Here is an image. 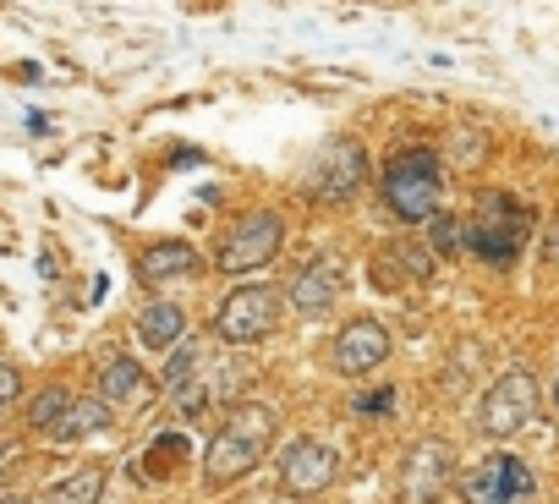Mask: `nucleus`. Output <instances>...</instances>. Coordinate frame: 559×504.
Returning a JSON list of instances; mask_svg holds the SVG:
<instances>
[{
	"instance_id": "f257e3e1",
	"label": "nucleus",
	"mask_w": 559,
	"mask_h": 504,
	"mask_svg": "<svg viewBox=\"0 0 559 504\" xmlns=\"http://www.w3.org/2000/svg\"><path fill=\"white\" fill-rule=\"evenodd\" d=\"M379 197L401 225H428L444 208V154L428 143L390 148L384 176H379Z\"/></svg>"
},
{
	"instance_id": "f03ea898",
	"label": "nucleus",
	"mask_w": 559,
	"mask_h": 504,
	"mask_svg": "<svg viewBox=\"0 0 559 504\" xmlns=\"http://www.w3.org/2000/svg\"><path fill=\"white\" fill-rule=\"evenodd\" d=\"M274 433H280V417H274L269 406H258V400H236V406L225 411V422H219L209 455H203V482H209V488H230V482H241L252 466H263Z\"/></svg>"
},
{
	"instance_id": "7ed1b4c3",
	"label": "nucleus",
	"mask_w": 559,
	"mask_h": 504,
	"mask_svg": "<svg viewBox=\"0 0 559 504\" xmlns=\"http://www.w3.org/2000/svg\"><path fill=\"white\" fill-rule=\"evenodd\" d=\"M532 203L510 197V192H483L472 219H466V252L472 259H483L488 269H510L521 259V247L532 241Z\"/></svg>"
},
{
	"instance_id": "20e7f679",
	"label": "nucleus",
	"mask_w": 559,
	"mask_h": 504,
	"mask_svg": "<svg viewBox=\"0 0 559 504\" xmlns=\"http://www.w3.org/2000/svg\"><path fill=\"white\" fill-rule=\"evenodd\" d=\"M537 406H543L537 379H532L526 368H504V373L483 389V400H477V433L504 444V439H515V433H526V428L537 422Z\"/></svg>"
},
{
	"instance_id": "39448f33",
	"label": "nucleus",
	"mask_w": 559,
	"mask_h": 504,
	"mask_svg": "<svg viewBox=\"0 0 559 504\" xmlns=\"http://www.w3.org/2000/svg\"><path fill=\"white\" fill-rule=\"evenodd\" d=\"M455 493H461V504H532L537 499V471L521 455L493 449V455H483L477 466H466L455 477Z\"/></svg>"
},
{
	"instance_id": "423d86ee",
	"label": "nucleus",
	"mask_w": 559,
	"mask_h": 504,
	"mask_svg": "<svg viewBox=\"0 0 559 504\" xmlns=\"http://www.w3.org/2000/svg\"><path fill=\"white\" fill-rule=\"evenodd\" d=\"M280 247H286V219H280L274 208H252L225 230L214 264H219V275H252L269 259H280Z\"/></svg>"
},
{
	"instance_id": "0eeeda50",
	"label": "nucleus",
	"mask_w": 559,
	"mask_h": 504,
	"mask_svg": "<svg viewBox=\"0 0 559 504\" xmlns=\"http://www.w3.org/2000/svg\"><path fill=\"white\" fill-rule=\"evenodd\" d=\"M274 329H280V291L274 286H258V280L236 286L219 302V313H214V340L219 346H258Z\"/></svg>"
},
{
	"instance_id": "6e6552de",
	"label": "nucleus",
	"mask_w": 559,
	"mask_h": 504,
	"mask_svg": "<svg viewBox=\"0 0 559 504\" xmlns=\"http://www.w3.org/2000/svg\"><path fill=\"white\" fill-rule=\"evenodd\" d=\"M362 181H368V148L357 137H330L313 154V165L302 176V192L319 197V203H352L362 192Z\"/></svg>"
},
{
	"instance_id": "1a4fd4ad",
	"label": "nucleus",
	"mask_w": 559,
	"mask_h": 504,
	"mask_svg": "<svg viewBox=\"0 0 559 504\" xmlns=\"http://www.w3.org/2000/svg\"><path fill=\"white\" fill-rule=\"evenodd\" d=\"M455 444L450 439H417L395 471V488H401V504H439L450 488H455Z\"/></svg>"
},
{
	"instance_id": "9d476101",
	"label": "nucleus",
	"mask_w": 559,
	"mask_h": 504,
	"mask_svg": "<svg viewBox=\"0 0 559 504\" xmlns=\"http://www.w3.org/2000/svg\"><path fill=\"white\" fill-rule=\"evenodd\" d=\"M341 482V455L319 439H297L280 449V493L292 499H319Z\"/></svg>"
},
{
	"instance_id": "9b49d317",
	"label": "nucleus",
	"mask_w": 559,
	"mask_h": 504,
	"mask_svg": "<svg viewBox=\"0 0 559 504\" xmlns=\"http://www.w3.org/2000/svg\"><path fill=\"white\" fill-rule=\"evenodd\" d=\"M390 346H395V340H390V329H384L379 319H352V324H341L335 340H330V368H335L341 379H362V373L384 368Z\"/></svg>"
},
{
	"instance_id": "f8f14e48",
	"label": "nucleus",
	"mask_w": 559,
	"mask_h": 504,
	"mask_svg": "<svg viewBox=\"0 0 559 504\" xmlns=\"http://www.w3.org/2000/svg\"><path fill=\"white\" fill-rule=\"evenodd\" d=\"M346 264L341 259H313V264H302L297 275H292V286H286V302H292V313H302V319H330L335 308H341V297H346Z\"/></svg>"
},
{
	"instance_id": "ddd939ff",
	"label": "nucleus",
	"mask_w": 559,
	"mask_h": 504,
	"mask_svg": "<svg viewBox=\"0 0 559 504\" xmlns=\"http://www.w3.org/2000/svg\"><path fill=\"white\" fill-rule=\"evenodd\" d=\"M439 269L433 247L428 241H412V236H395L373 252V280L379 286H423L428 275Z\"/></svg>"
},
{
	"instance_id": "4468645a",
	"label": "nucleus",
	"mask_w": 559,
	"mask_h": 504,
	"mask_svg": "<svg viewBox=\"0 0 559 504\" xmlns=\"http://www.w3.org/2000/svg\"><path fill=\"white\" fill-rule=\"evenodd\" d=\"M110 411H138V406H148V395H154V384H148V368L132 357V351H121V357H110L105 368H99V389H94Z\"/></svg>"
},
{
	"instance_id": "2eb2a0df",
	"label": "nucleus",
	"mask_w": 559,
	"mask_h": 504,
	"mask_svg": "<svg viewBox=\"0 0 559 504\" xmlns=\"http://www.w3.org/2000/svg\"><path fill=\"white\" fill-rule=\"evenodd\" d=\"M192 269H198V252L187 241H154V247L138 252V280L143 286H170V280H181Z\"/></svg>"
},
{
	"instance_id": "dca6fc26",
	"label": "nucleus",
	"mask_w": 559,
	"mask_h": 504,
	"mask_svg": "<svg viewBox=\"0 0 559 504\" xmlns=\"http://www.w3.org/2000/svg\"><path fill=\"white\" fill-rule=\"evenodd\" d=\"M105 482H110V460H88L72 477H61L56 488H45L39 504H99L105 499Z\"/></svg>"
},
{
	"instance_id": "f3484780",
	"label": "nucleus",
	"mask_w": 559,
	"mask_h": 504,
	"mask_svg": "<svg viewBox=\"0 0 559 504\" xmlns=\"http://www.w3.org/2000/svg\"><path fill=\"white\" fill-rule=\"evenodd\" d=\"M138 340H143L148 351H176V346L187 340V313H181L176 302L143 308V313H138Z\"/></svg>"
},
{
	"instance_id": "a211bd4d",
	"label": "nucleus",
	"mask_w": 559,
	"mask_h": 504,
	"mask_svg": "<svg viewBox=\"0 0 559 504\" xmlns=\"http://www.w3.org/2000/svg\"><path fill=\"white\" fill-rule=\"evenodd\" d=\"M105 428H110V406H105L99 395H94V400H88V395H83V400L72 395V406H67V411H61V422L50 428V444H78V439L105 433Z\"/></svg>"
},
{
	"instance_id": "6ab92c4d",
	"label": "nucleus",
	"mask_w": 559,
	"mask_h": 504,
	"mask_svg": "<svg viewBox=\"0 0 559 504\" xmlns=\"http://www.w3.org/2000/svg\"><path fill=\"white\" fill-rule=\"evenodd\" d=\"M67 406H72V389H61V384H50L45 395H34V400H28V417H23L28 433H34V439H50V428L61 422Z\"/></svg>"
},
{
	"instance_id": "aec40b11",
	"label": "nucleus",
	"mask_w": 559,
	"mask_h": 504,
	"mask_svg": "<svg viewBox=\"0 0 559 504\" xmlns=\"http://www.w3.org/2000/svg\"><path fill=\"white\" fill-rule=\"evenodd\" d=\"M428 247H433V259H450V252H466V219H455V214H433L428 219Z\"/></svg>"
},
{
	"instance_id": "412c9836",
	"label": "nucleus",
	"mask_w": 559,
	"mask_h": 504,
	"mask_svg": "<svg viewBox=\"0 0 559 504\" xmlns=\"http://www.w3.org/2000/svg\"><path fill=\"white\" fill-rule=\"evenodd\" d=\"M181 455H187V439H181V433H159L154 449H148V471L159 477V460H176V466H181Z\"/></svg>"
},
{
	"instance_id": "4be33fe9",
	"label": "nucleus",
	"mask_w": 559,
	"mask_h": 504,
	"mask_svg": "<svg viewBox=\"0 0 559 504\" xmlns=\"http://www.w3.org/2000/svg\"><path fill=\"white\" fill-rule=\"evenodd\" d=\"M483 148H488V137H483L477 127H455V159H461V165H477Z\"/></svg>"
},
{
	"instance_id": "5701e85b",
	"label": "nucleus",
	"mask_w": 559,
	"mask_h": 504,
	"mask_svg": "<svg viewBox=\"0 0 559 504\" xmlns=\"http://www.w3.org/2000/svg\"><path fill=\"white\" fill-rule=\"evenodd\" d=\"M17 395H23V373H17L12 362H0V411H7Z\"/></svg>"
},
{
	"instance_id": "b1692460",
	"label": "nucleus",
	"mask_w": 559,
	"mask_h": 504,
	"mask_svg": "<svg viewBox=\"0 0 559 504\" xmlns=\"http://www.w3.org/2000/svg\"><path fill=\"white\" fill-rule=\"evenodd\" d=\"M543 264H559V214H548V225H543Z\"/></svg>"
},
{
	"instance_id": "393cba45",
	"label": "nucleus",
	"mask_w": 559,
	"mask_h": 504,
	"mask_svg": "<svg viewBox=\"0 0 559 504\" xmlns=\"http://www.w3.org/2000/svg\"><path fill=\"white\" fill-rule=\"evenodd\" d=\"M390 406H395V395H390V389H379V395H362V400H357V411H390Z\"/></svg>"
},
{
	"instance_id": "a878e982",
	"label": "nucleus",
	"mask_w": 559,
	"mask_h": 504,
	"mask_svg": "<svg viewBox=\"0 0 559 504\" xmlns=\"http://www.w3.org/2000/svg\"><path fill=\"white\" fill-rule=\"evenodd\" d=\"M548 411L559 417V368H554V379H548Z\"/></svg>"
},
{
	"instance_id": "bb28decb",
	"label": "nucleus",
	"mask_w": 559,
	"mask_h": 504,
	"mask_svg": "<svg viewBox=\"0 0 559 504\" xmlns=\"http://www.w3.org/2000/svg\"><path fill=\"white\" fill-rule=\"evenodd\" d=\"M7 455H12V439H7V433H0V460H7Z\"/></svg>"
},
{
	"instance_id": "cd10ccee",
	"label": "nucleus",
	"mask_w": 559,
	"mask_h": 504,
	"mask_svg": "<svg viewBox=\"0 0 559 504\" xmlns=\"http://www.w3.org/2000/svg\"><path fill=\"white\" fill-rule=\"evenodd\" d=\"M0 504H23V499H0Z\"/></svg>"
}]
</instances>
